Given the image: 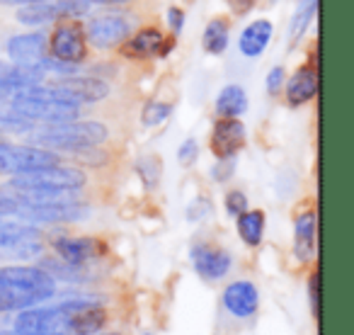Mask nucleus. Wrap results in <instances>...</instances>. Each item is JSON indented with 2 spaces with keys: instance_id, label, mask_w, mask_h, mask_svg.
Returning a JSON list of instances; mask_svg holds the SVG:
<instances>
[{
  "instance_id": "1",
  "label": "nucleus",
  "mask_w": 354,
  "mask_h": 335,
  "mask_svg": "<svg viewBox=\"0 0 354 335\" xmlns=\"http://www.w3.org/2000/svg\"><path fill=\"white\" fill-rule=\"evenodd\" d=\"M59 291V282L39 265L0 267V316L17 314L51 301Z\"/></svg>"
},
{
  "instance_id": "7",
  "label": "nucleus",
  "mask_w": 354,
  "mask_h": 335,
  "mask_svg": "<svg viewBox=\"0 0 354 335\" xmlns=\"http://www.w3.org/2000/svg\"><path fill=\"white\" fill-rule=\"evenodd\" d=\"M8 105L17 114H22V117H27L35 124H56V122H71V119L83 117V107L80 105L35 98V95H27V93H17Z\"/></svg>"
},
{
  "instance_id": "6",
  "label": "nucleus",
  "mask_w": 354,
  "mask_h": 335,
  "mask_svg": "<svg viewBox=\"0 0 354 335\" xmlns=\"http://www.w3.org/2000/svg\"><path fill=\"white\" fill-rule=\"evenodd\" d=\"M66 161L64 153L51 151L44 146H15V143H3L0 146V175H22L39 170L46 165H56V163Z\"/></svg>"
},
{
  "instance_id": "21",
  "label": "nucleus",
  "mask_w": 354,
  "mask_h": 335,
  "mask_svg": "<svg viewBox=\"0 0 354 335\" xmlns=\"http://www.w3.org/2000/svg\"><path fill=\"white\" fill-rule=\"evenodd\" d=\"M238 233H241L243 243L250 248H257L262 243V233H265V212L260 209H245L238 214Z\"/></svg>"
},
{
  "instance_id": "20",
  "label": "nucleus",
  "mask_w": 354,
  "mask_h": 335,
  "mask_svg": "<svg viewBox=\"0 0 354 335\" xmlns=\"http://www.w3.org/2000/svg\"><path fill=\"white\" fill-rule=\"evenodd\" d=\"M248 109V93L243 85H226V88L218 93L216 98V114L223 119H233V117H243Z\"/></svg>"
},
{
  "instance_id": "28",
  "label": "nucleus",
  "mask_w": 354,
  "mask_h": 335,
  "mask_svg": "<svg viewBox=\"0 0 354 335\" xmlns=\"http://www.w3.org/2000/svg\"><path fill=\"white\" fill-rule=\"evenodd\" d=\"M284 80H286V73H284V69L281 66H274V69L267 73V93L272 95V98H277L279 95V90L284 88Z\"/></svg>"
},
{
  "instance_id": "14",
  "label": "nucleus",
  "mask_w": 354,
  "mask_h": 335,
  "mask_svg": "<svg viewBox=\"0 0 354 335\" xmlns=\"http://www.w3.org/2000/svg\"><path fill=\"white\" fill-rule=\"evenodd\" d=\"M245 146V127L238 117L233 119H218L214 124L212 132V151L218 161H226V158H233L241 148Z\"/></svg>"
},
{
  "instance_id": "26",
  "label": "nucleus",
  "mask_w": 354,
  "mask_h": 335,
  "mask_svg": "<svg viewBox=\"0 0 354 335\" xmlns=\"http://www.w3.org/2000/svg\"><path fill=\"white\" fill-rule=\"evenodd\" d=\"M199 158V143L197 138H187V141L183 143V146L177 148V161L183 163L185 168H189L194 161Z\"/></svg>"
},
{
  "instance_id": "38",
  "label": "nucleus",
  "mask_w": 354,
  "mask_h": 335,
  "mask_svg": "<svg viewBox=\"0 0 354 335\" xmlns=\"http://www.w3.org/2000/svg\"><path fill=\"white\" fill-rule=\"evenodd\" d=\"M3 143H6V136H0V146H3Z\"/></svg>"
},
{
  "instance_id": "25",
  "label": "nucleus",
  "mask_w": 354,
  "mask_h": 335,
  "mask_svg": "<svg viewBox=\"0 0 354 335\" xmlns=\"http://www.w3.org/2000/svg\"><path fill=\"white\" fill-rule=\"evenodd\" d=\"M315 8L318 6H299V12L294 15V20H291V42H296L301 35H304V30L310 25V20L315 17Z\"/></svg>"
},
{
  "instance_id": "36",
  "label": "nucleus",
  "mask_w": 354,
  "mask_h": 335,
  "mask_svg": "<svg viewBox=\"0 0 354 335\" xmlns=\"http://www.w3.org/2000/svg\"><path fill=\"white\" fill-rule=\"evenodd\" d=\"M3 6H15V8H22V6H32V3H41V0H0Z\"/></svg>"
},
{
  "instance_id": "24",
  "label": "nucleus",
  "mask_w": 354,
  "mask_h": 335,
  "mask_svg": "<svg viewBox=\"0 0 354 335\" xmlns=\"http://www.w3.org/2000/svg\"><path fill=\"white\" fill-rule=\"evenodd\" d=\"M160 170H162V163L158 161L156 156H146L138 161V173H141L143 183L148 185V188H156L158 180H160Z\"/></svg>"
},
{
  "instance_id": "27",
  "label": "nucleus",
  "mask_w": 354,
  "mask_h": 335,
  "mask_svg": "<svg viewBox=\"0 0 354 335\" xmlns=\"http://www.w3.org/2000/svg\"><path fill=\"white\" fill-rule=\"evenodd\" d=\"M245 209H248L245 192H241V190H231V192L226 194V212L231 214V217H238V214H243Z\"/></svg>"
},
{
  "instance_id": "11",
  "label": "nucleus",
  "mask_w": 354,
  "mask_h": 335,
  "mask_svg": "<svg viewBox=\"0 0 354 335\" xmlns=\"http://www.w3.org/2000/svg\"><path fill=\"white\" fill-rule=\"evenodd\" d=\"M221 306L233 320H252L260 311V289L250 280H236L223 289Z\"/></svg>"
},
{
  "instance_id": "29",
  "label": "nucleus",
  "mask_w": 354,
  "mask_h": 335,
  "mask_svg": "<svg viewBox=\"0 0 354 335\" xmlns=\"http://www.w3.org/2000/svg\"><path fill=\"white\" fill-rule=\"evenodd\" d=\"M214 180H218V183H223V180H228L233 175V158H226V161H218L216 165H214L212 170Z\"/></svg>"
},
{
  "instance_id": "37",
  "label": "nucleus",
  "mask_w": 354,
  "mask_h": 335,
  "mask_svg": "<svg viewBox=\"0 0 354 335\" xmlns=\"http://www.w3.org/2000/svg\"><path fill=\"white\" fill-rule=\"evenodd\" d=\"M97 335H127V333H122V330H102V333H97Z\"/></svg>"
},
{
  "instance_id": "17",
  "label": "nucleus",
  "mask_w": 354,
  "mask_h": 335,
  "mask_svg": "<svg viewBox=\"0 0 354 335\" xmlns=\"http://www.w3.org/2000/svg\"><path fill=\"white\" fill-rule=\"evenodd\" d=\"M315 90H318V73L313 66H304L286 80V100L291 107H301L308 100H313Z\"/></svg>"
},
{
  "instance_id": "3",
  "label": "nucleus",
  "mask_w": 354,
  "mask_h": 335,
  "mask_svg": "<svg viewBox=\"0 0 354 335\" xmlns=\"http://www.w3.org/2000/svg\"><path fill=\"white\" fill-rule=\"evenodd\" d=\"M10 183L22 185V188H39V190H56V192H90V178L88 168L75 165V163H56L46 165L32 173L12 175Z\"/></svg>"
},
{
  "instance_id": "9",
  "label": "nucleus",
  "mask_w": 354,
  "mask_h": 335,
  "mask_svg": "<svg viewBox=\"0 0 354 335\" xmlns=\"http://www.w3.org/2000/svg\"><path fill=\"white\" fill-rule=\"evenodd\" d=\"M90 3L85 0H41L32 6H22L15 12V20L25 27H39L56 22L61 17H83L88 15Z\"/></svg>"
},
{
  "instance_id": "15",
  "label": "nucleus",
  "mask_w": 354,
  "mask_h": 335,
  "mask_svg": "<svg viewBox=\"0 0 354 335\" xmlns=\"http://www.w3.org/2000/svg\"><path fill=\"white\" fill-rule=\"evenodd\" d=\"M162 44H165V37L158 27H138L133 30V35L119 46V54H124L127 59L146 61L153 56L162 54Z\"/></svg>"
},
{
  "instance_id": "16",
  "label": "nucleus",
  "mask_w": 354,
  "mask_h": 335,
  "mask_svg": "<svg viewBox=\"0 0 354 335\" xmlns=\"http://www.w3.org/2000/svg\"><path fill=\"white\" fill-rule=\"evenodd\" d=\"M56 85L66 88L68 93H73L78 98V102L83 105H95L102 102V100L109 98L112 88L104 78H93V75H61L56 80Z\"/></svg>"
},
{
  "instance_id": "10",
  "label": "nucleus",
  "mask_w": 354,
  "mask_h": 335,
  "mask_svg": "<svg viewBox=\"0 0 354 335\" xmlns=\"http://www.w3.org/2000/svg\"><path fill=\"white\" fill-rule=\"evenodd\" d=\"M49 246L56 257L71 265H93L95 260L104 255L107 246L102 238L95 236H51Z\"/></svg>"
},
{
  "instance_id": "34",
  "label": "nucleus",
  "mask_w": 354,
  "mask_h": 335,
  "mask_svg": "<svg viewBox=\"0 0 354 335\" xmlns=\"http://www.w3.org/2000/svg\"><path fill=\"white\" fill-rule=\"evenodd\" d=\"M15 204L10 202V199H6L3 194H0V217H12L15 214Z\"/></svg>"
},
{
  "instance_id": "40",
  "label": "nucleus",
  "mask_w": 354,
  "mask_h": 335,
  "mask_svg": "<svg viewBox=\"0 0 354 335\" xmlns=\"http://www.w3.org/2000/svg\"><path fill=\"white\" fill-rule=\"evenodd\" d=\"M0 221H3V217H0Z\"/></svg>"
},
{
  "instance_id": "31",
  "label": "nucleus",
  "mask_w": 354,
  "mask_h": 335,
  "mask_svg": "<svg viewBox=\"0 0 354 335\" xmlns=\"http://www.w3.org/2000/svg\"><path fill=\"white\" fill-rule=\"evenodd\" d=\"M167 22H170L172 32H183V27H185V12L180 10V8H170V10H167Z\"/></svg>"
},
{
  "instance_id": "30",
  "label": "nucleus",
  "mask_w": 354,
  "mask_h": 335,
  "mask_svg": "<svg viewBox=\"0 0 354 335\" xmlns=\"http://www.w3.org/2000/svg\"><path fill=\"white\" fill-rule=\"evenodd\" d=\"M228 8H231L233 15H248V12L255 8L257 0H226Z\"/></svg>"
},
{
  "instance_id": "32",
  "label": "nucleus",
  "mask_w": 354,
  "mask_h": 335,
  "mask_svg": "<svg viewBox=\"0 0 354 335\" xmlns=\"http://www.w3.org/2000/svg\"><path fill=\"white\" fill-rule=\"evenodd\" d=\"M85 3H95V6H102V8H117V6H131L136 0H85Z\"/></svg>"
},
{
  "instance_id": "13",
  "label": "nucleus",
  "mask_w": 354,
  "mask_h": 335,
  "mask_svg": "<svg viewBox=\"0 0 354 335\" xmlns=\"http://www.w3.org/2000/svg\"><path fill=\"white\" fill-rule=\"evenodd\" d=\"M8 56L17 66L41 69L44 59L49 56V37L44 32H25V35L10 37V42H8Z\"/></svg>"
},
{
  "instance_id": "4",
  "label": "nucleus",
  "mask_w": 354,
  "mask_h": 335,
  "mask_svg": "<svg viewBox=\"0 0 354 335\" xmlns=\"http://www.w3.org/2000/svg\"><path fill=\"white\" fill-rule=\"evenodd\" d=\"M138 17L131 12H102V15L93 17L85 25V37H88L90 49L97 51H114L138 30Z\"/></svg>"
},
{
  "instance_id": "33",
  "label": "nucleus",
  "mask_w": 354,
  "mask_h": 335,
  "mask_svg": "<svg viewBox=\"0 0 354 335\" xmlns=\"http://www.w3.org/2000/svg\"><path fill=\"white\" fill-rule=\"evenodd\" d=\"M17 95V90L12 88V85H6V83H0V105H6L10 102L12 98Z\"/></svg>"
},
{
  "instance_id": "5",
  "label": "nucleus",
  "mask_w": 354,
  "mask_h": 335,
  "mask_svg": "<svg viewBox=\"0 0 354 335\" xmlns=\"http://www.w3.org/2000/svg\"><path fill=\"white\" fill-rule=\"evenodd\" d=\"M49 56L73 66H83L90 59L85 25L78 17H61L54 22V30L49 35Z\"/></svg>"
},
{
  "instance_id": "23",
  "label": "nucleus",
  "mask_w": 354,
  "mask_h": 335,
  "mask_svg": "<svg viewBox=\"0 0 354 335\" xmlns=\"http://www.w3.org/2000/svg\"><path fill=\"white\" fill-rule=\"evenodd\" d=\"M170 112H172L170 102H158V100H151V102H146V107H143L141 122L146 124V127H156V124L165 122V119L170 117Z\"/></svg>"
},
{
  "instance_id": "22",
  "label": "nucleus",
  "mask_w": 354,
  "mask_h": 335,
  "mask_svg": "<svg viewBox=\"0 0 354 335\" xmlns=\"http://www.w3.org/2000/svg\"><path fill=\"white\" fill-rule=\"evenodd\" d=\"M228 37H231V25H228L226 17H214L212 22L207 25L204 30V37H202V46L207 54H223L228 46Z\"/></svg>"
},
{
  "instance_id": "8",
  "label": "nucleus",
  "mask_w": 354,
  "mask_h": 335,
  "mask_svg": "<svg viewBox=\"0 0 354 335\" xmlns=\"http://www.w3.org/2000/svg\"><path fill=\"white\" fill-rule=\"evenodd\" d=\"M46 248V238L37 224L0 221V251L12 257H37Z\"/></svg>"
},
{
  "instance_id": "12",
  "label": "nucleus",
  "mask_w": 354,
  "mask_h": 335,
  "mask_svg": "<svg viewBox=\"0 0 354 335\" xmlns=\"http://www.w3.org/2000/svg\"><path fill=\"white\" fill-rule=\"evenodd\" d=\"M192 257V267L202 280L207 282H218L231 272L233 257L226 248L214 246V243H197L189 253Z\"/></svg>"
},
{
  "instance_id": "18",
  "label": "nucleus",
  "mask_w": 354,
  "mask_h": 335,
  "mask_svg": "<svg viewBox=\"0 0 354 335\" xmlns=\"http://www.w3.org/2000/svg\"><path fill=\"white\" fill-rule=\"evenodd\" d=\"M272 22L270 20H255L243 30L241 39H238V49H241L243 56L248 59H257L262 56V51L267 49L272 39Z\"/></svg>"
},
{
  "instance_id": "35",
  "label": "nucleus",
  "mask_w": 354,
  "mask_h": 335,
  "mask_svg": "<svg viewBox=\"0 0 354 335\" xmlns=\"http://www.w3.org/2000/svg\"><path fill=\"white\" fill-rule=\"evenodd\" d=\"M310 304H313V311L318 314V275L310 277Z\"/></svg>"
},
{
  "instance_id": "19",
  "label": "nucleus",
  "mask_w": 354,
  "mask_h": 335,
  "mask_svg": "<svg viewBox=\"0 0 354 335\" xmlns=\"http://www.w3.org/2000/svg\"><path fill=\"white\" fill-rule=\"evenodd\" d=\"M294 253L301 260H310L315 253V212H304L294 221Z\"/></svg>"
},
{
  "instance_id": "2",
  "label": "nucleus",
  "mask_w": 354,
  "mask_h": 335,
  "mask_svg": "<svg viewBox=\"0 0 354 335\" xmlns=\"http://www.w3.org/2000/svg\"><path fill=\"white\" fill-rule=\"evenodd\" d=\"M35 146H44L59 153H71L78 148L90 146H109L112 141V129L100 119H71V122L56 124H39L32 132H27Z\"/></svg>"
},
{
  "instance_id": "39",
  "label": "nucleus",
  "mask_w": 354,
  "mask_h": 335,
  "mask_svg": "<svg viewBox=\"0 0 354 335\" xmlns=\"http://www.w3.org/2000/svg\"><path fill=\"white\" fill-rule=\"evenodd\" d=\"M187 3H192V0H187Z\"/></svg>"
}]
</instances>
